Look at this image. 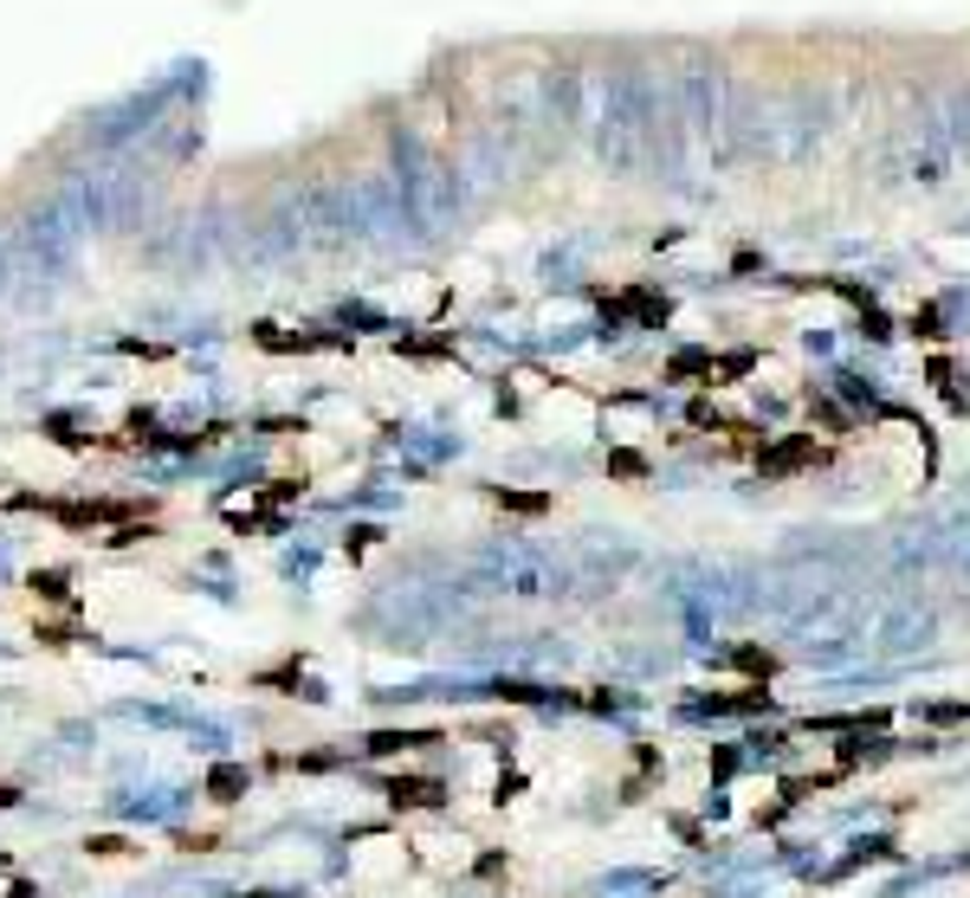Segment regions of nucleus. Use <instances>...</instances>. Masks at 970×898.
Listing matches in <instances>:
<instances>
[{
	"label": "nucleus",
	"instance_id": "obj_2",
	"mask_svg": "<svg viewBox=\"0 0 970 898\" xmlns=\"http://www.w3.org/2000/svg\"><path fill=\"white\" fill-rule=\"evenodd\" d=\"M389 795H395V802H408V808H434V802H440V782H395Z\"/></svg>",
	"mask_w": 970,
	"mask_h": 898
},
{
	"label": "nucleus",
	"instance_id": "obj_3",
	"mask_svg": "<svg viewBox=\"0 0 970 898\" xmlns=\"http://www.w3.org/2000/svg\"><path fill=\"white\" fill-rule=\"evenodd\" d=\"M731 666H744V673H758V686H763V679H770V673H776V660H770V653H758V646H738V653H731Z\"/></svg>",
	"mask_w": 970,
	"mask_h": 898
},
{
	"label": "nucleus",
	"instance_id": "obj_1",
	"mask_svg": "<svg viewBox=\"0 0 970 898\" xmlns=\"http://www.w3.org/2000/svg\"><path fill=\"white\" fill-rule=\"evenodd\" d=\"M698 718H751V711H770V691L751 686V691H712L693 704Z\"/></svg>",
	"mask_w": 970,
	"mask_h": 898
}]
</instances>
